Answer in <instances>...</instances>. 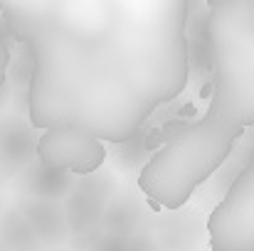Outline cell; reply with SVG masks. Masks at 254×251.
<instances>
[{"label": "cell", "instance_id": "cell-6", "mask_svg": "<svg viewBox=\"0 0 254 251\" xmlns=\"http://www.w3.org/2000/svg\"><path fill=\"white\" fill-rule=\"evenodd\" d=\"M37 146L40 133L27 116H20L17 111L0 116V160L15 177L37 160Z\"/></svg>", "mask_w": 254, "mask_h": 251}, {"label": "cell", "instance_id": "cell-10", "mask_svg": "<svg viewBox=\"0 0 254 251\" xmlns=\"http://www.w3.org/2000/svg\"><path fill=\"white\" fill-rule=\"evenodd\" d=\"M153 237L161 251H192L202 237V224L195 214H173L158 222Z\"/></svg>", "mask_w": 254, "mask_h": 251}, {"label": "cell", "instance_id": "cell-12", "mask_svg": "<svg viewBox=\"0 0 254 251\" xmlns=\"http://www.w3.org/2000/svg\"><path fill=\"white\" fill-rule=\"evenodd\" d=\"M0 249L5 251H45L37 234L22 217V212L12 204L0 212Z\"/></svg>", "mask_w": 254, "mask_h": 251}, {"label": "cell", "instance_id": "cell-13", "mask_svg": "<svg viewBox=\"0 0 254 251\" xmlns=\"http://www.w3.org/2000/svg\"><path fill=\"white\" fill-rule=\"evenodd\" d=\"M17 52H12V64L7 72V84L12 89V94H27L30 82L35 74V57L27 42H17Z\"/></svg>", "mask_w": 254, "mask_h": 251}, {"label": "cell", "instance_id": "cell-18", "mask_svg": "<svg viewBox=\"0 0 254 251\" xmlns=\"http://www.w3.org/2000/svg\"><path fill=\"white\" fill-rule=\"evenodd\" d=\"M10 175H12V172L5 167V163H2V160H0V180H5V177H10Z\"/></svg>", "mask_w": 254, "mask_h": 251}, {"label": "cell", "instance_id": "cell-16", "mask_svg": "<svg viewBox=\"0 0 254 251\" xmlns=\"http://www.w3.org/2000/svg\"><path fill=\"white\" fill-rule=\"evenodd\" d=\"M126 251H161V247H158V242L151 232H143V234H136V237L128 239Z\"/></svg>", "mask_w": 254, "mask_h": 251}, {"label": "cell", "instance_id": "cell-1", "mask_svg": "<svg viewBox=\"0 0 254 251\" xmlns=\"http://www.w3.org/2000/svg\"><path fill=\"white\" fill-rule=\"evenodd\" d=\"M0 10L12 40L27 42L35 57L27 118L37 131L77 128L119 146L188 86L185 0L143 12L104 5L84 20L72 7L40 17L10 5Z\"/></svg>", "mask_w": 254, "mask_h": 251}, {"label": "cell", "instance_id": "cell-4", "mask_svg": "<svg viewBox=\"0 0 254 251\" xmlns=\"http://www.w3.org/2000/svg\"><path fill=\"white\" fill-rule=\"evenodd\" d=\"M119 192L116 180L109 170H96L91 175L77 177L74 190L64 197V217L72 234V247L77 251H89L101 234V217L109 200Z\"/></svg>", "mask_w": 254, "mask_h": 251}, {"label": "cell", "instance_id": "cell-19", "mask_svg": "<svg viewBox=\"0 0 254 251\" xmlns=\"http://www.w3.org/2000/svg\"><path fill=\"white\" fill-rule=\"evenodd\" d=\"M45 251H64V249H45Z\"/></svg>", "mask_w": 254, "mask_h": 251}, {"label": "cell", "instance_id": "cell-11", "mask_svg": "<svg viewBox=\"0 0 254 251\" xmlns=\"http://www.w3.org/2000/svg\"><path fill=\"white\" fill-rule=\"evenodd\" d=\"M163 146L156 141L151 126H146L141 133L131 136L128 141L119 143L116 151H114V163L119 170L124 172H141L143 167L148 165V160L161 151Z\"/></svg>", "mask_w": 254, "mask_h": 251}, {"label": "cell", "instance_id": "cell-8", "mask_svg": "<svg viewBox=\"0 0 254 251\" xmlns=\"http://www.w3.org/2000/svg\"><path fill=\"white\" fill-rule=\"evenodd\" d=\"M146 219H148V209L141 202V197L131 190H119L101 217V232L104 234H114V237H136L148 232L146 229Z\"/></svg>", "mask_w": 254, "mask_h": 251}, {"label": "cell", "instance_id": "cell-2", "mask_svg": "<svg viewBox=\"0 0 254 251\" xmlns=\"http://www.w3.org/2000/svg\"><path fill=\"white\" fill-rule=\"evenodd\" d=\"M245 133L247 131L225 126L202 113L168 141L138 172L141 192L161 209H180L200 185L225 167Z\"/></svg>", "mask_w": 254, "mask_h": 251}, {"label": "cell", "instance_id": "cell-5", "mask_svg": "<svg viewBox=\"0 0 254 251\" xmlns=\"http://www.w3.org/2000/svg\"><path fill=\"white\" fill-rule=\"evenodd\" d=\"M37 160L55 170L84 177L101 170L106 160L104 143L77 128H50L40 133Z\"/></svg>", "mask_w": 254, "mask_h": 251}, {"label": "cell", "instance_id": "cell-9", "mask_svg": "<svg viewBox=\"0 0 254 251\" xmlns=\"http://www.w3.org/2000/svg\"><path fill=\"white\" fill-rule=\"evenodd\" d=\"M17 190L20 195L37 197V200H50V202H64V197L74 190L77 177L64 170L45 165L40 160L30 163L22 172H17Z\"/></svg>", "mask_w": 254, "mask_h": 251}, {"label": "cell", "instance_id": "cell-17", "mask_svg": "<svg viewBox=\"0 0 254 251\" xmlns=\"http://www.w3.org/2000/svg\"><path fill=\"white\" fill-rule=\"evenodd\" d=\"M7 103H12V89H10V84H5V86L0 89V116L7 113V111H5Z\"/></svg>", "mask_w": 254, "mask_h": 251}, {"label": "cell", "instance_id": "cell-20", "mask_svg": "<svg viewBox=\"0 0 254 251\" xmlns=\"http://www.w3.org/2000/svg\"><path fill=\"white\" fill-rule=\"evenodd\" d=\"M0 251H5V249H0Z\"/></svg>", "mask_w": 254, "mask_h": 251}, {"label": "cell", "instance_id": "cell-15", "mask_svg": "<svg viewBox=\"0 0 254 251\" xmlns=\"http://www.w3.org/2000/svg\"><path fill=\"white\" fill-rule=\"evenodd\" d=\"M126 247H128L126 237H114V234H104L101 232L89 251H126Z\"/></svg>", "mask_w": 254, "mask_h": 251}, {"label": "cell", "instance_id": "cell-3", "mask_svg": "<svg viewBox=\"0 0 254 251\" xmlns=\"http://www.w3.org/2000/svg\"><path fill=\"white\" fill-rule=\"evenodd\" d=\"M205 232L212 251H254V160L225 190Z\"/></svg>", "mask_w": 254, "mask_h": 251}, {"label": "cell", "instance_id": "cell-14", "mask_svg": "<svg viewBox=\"0 0 254 251\" xmlns=\"http://www.w3.org/2000/svg\"><path fill=\"white\" fill-rule=\"evenodd\" d=\"M10 42H12V35H10V25L0 10V89L7 84V72H10V64H12V50H10Z\"/></svg>", "mask_w": 254, "mask_h": 251}, {"label": "cell", "instance_id": "cell-7", "mask_svg": "<svg viewBox=\"0 0 254 251\" xmlns=\"http://www.w3.org/2000/svg\"><path fill=\"white\" fill-rule=\"evenodd\" d=\"M15 207L22 212V217L27 219V224L32 227V232L37 234V239L45 249H60L62 244H67L72 239L62 202L17 195Z\"/></svg>", "mask_w": 254, "mask_h": 251}]
</instances>
